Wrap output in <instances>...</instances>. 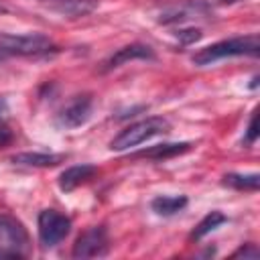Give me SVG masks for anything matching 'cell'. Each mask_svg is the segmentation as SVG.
<instances>
[{
  "instance_id": "6da1fadb",
  "label": "cell",
  "mask_w": 260,
  "mask_h": 260,
  "mask_svg": "<svg viewBox=\"0 0 260 260\" xmlns=\"http://www.w3.org/2000/svg\"><path fill=\"white\" fill-rule=\"evenodd\" d=\"M258 49H260L258 35H244V37H234V39L217 41L213 45L203 47L191 57V61L197 67H205V65H211L219 59H225V57H242V55L256 57Z\"/></svg>"
},
{
  "instance_id": "7a4b0ae2",
  "label": "cell",
  "mask_w": 260,
  "mask_h": 260,
  "mask_svg": "<svg viewBox=\"0 0 260 260\" xmlns=\"http://www.w3.org/2000/svg\"><path fill=\"white\" fill-rule=\"evenodd\" d=\"M171 132V122L162 116H150V118H144L140 122H134L130 126H126L124 130H120L112 142H110V148L112 150H128L132 146H138L154 136H162V134H169Z\"/></svg>"
},
{
  "instance_id": "3957f363",
  "label": "cell",
  "mask_w": 260,
  "mask_h": 260,
  "mask_svg": "<svg viewBox=\"0 0 260 260\" xmlns=\"http://www.w3.org/2000/svg\"><path fill=\"white\" fill-rule=\"evenodd\" d=\"M59 47L41 32L0 35V53L4 57H49Z\"/></svg>"
},
{
  "instance_id": "277c9868",
  "label": "cell",
  "mask_w": 260,
  "mask_h": 260,
  "mask_svg": "<svg viewBox=\"0 0 260 260\" xmlns=\"http://www.w3.org/2000/svg\"><path fill=\"white\" fill-rule=\"evenodd\" d=\"M30 252L26 228L12 215L0 213V258H24Z\"/></svg>"
},
{
  "instance_id": "5b68a950",
  "label": "cell",
  "mask_w": 260,
  "mask_h": 260,
  "mask_svg": "<svg viewBox=\"0 0 260 260\" xmlns=\"http://www.w3.org/2000/svg\"><path fill=\"white\" fill-rule=\"evenodd\" d=\"M39 230V242L43 248H53L59 242H63L71 232V219L69 215L57 211V209H43L37 219Z\"/></svg>"
},
{
  "instance_id": "8992f818",
  "label": "cell",
  "mask_w": 260,
  "mask_h": 260,
  "mask_svg": "<svg viewBox=\"0 0 260 260\" xmlns=\"http://www.w3.org/2000/svg\"><path fill=\"white\" fill-rule=\"evenodd\" d=\"M110 252V238L104 225L87 228L73 244L71 256L73 258H102Z\"/></svg>"
},
{
  "instance_id": "52a82bcc",
  "label": "cell",
  "mask_w": 260,
  "mask_h": 260,
  "mask_svg": "<svg viewBox=\"0 0 260 260\" xmlns=\"http://www.w3.org/2000/svg\"><path fill=\"white\" fill-rule=\"evenodd\" d=\"M91 110H93V98L89 93H81L75 95L57 116L59 126L63 128H79L83 126L89 118H91Z\"/></svg>"
},
{
  "instance_id": "ba28073f",
  "label": "cell",
  "mask_w": 260,
  "mask_h": 260,
  "mask_svg": "<svg viewBox=\"0 0 260 260\" xmlns=\"http://www.w3.org/2000/svg\"><path fill=\"white\" fill-rule=\"evenodd\" d=\"M134 59H154V51L144 45V43H132V45H126L122 49H118L116 53H112L106 61H104V71H112V69H118L120 65L128 63V61H134Z\"/></svg>"
},
{
  "instance_id": "9c48e42d",
  "label": "cell",
  "mask_w": 260,
  "mask_h": 260,
  "mask_svg": "<svg viewBox=\"0 0 260 260\" xmlns=\"http://www.w3.org/2000/svg\"><path fill=\"white\" fill-rule=\"evenodd\" d=\"M98 173V169L93 165H73L69 169H65L61 175H59V189L61 191H73L75 187L87 183L93 175Z\"/></svg>"
},
{
  "instance_id": "30bf717a",
  "label": "cell",
  "mask_w": 260,
  "mask_h": 260,
  "mask_svg": "<svg viewBox=\"0 0 260 260\" xmlns=\"http://www.w3.org/2000/svg\"><path fill=\"white\" fill-rule=\"evenodd\" d=\"M67 156L65 154H53V152H18L14 154L10 160L18 167H39V169H47V167H57L59 162H63Z\"/></svg>"
},
{
  "instance_id": "8fae6325",
  "label": "cell",
  "mask_w": 260,
  "mask_h": 260,
  "mask_svg": "<svg viewBox=\"0 0 260 260\" xmlns=\"http://www.w3.org/2000/svg\"><path fill=\"white\" fill-rule=\"evenodd\" d=\"M189 148H191L189 142H167V144H156V146H150L146 150H140L134 156H138V158H152V160H167V158H173L177 154L187 152Z\"/></svg>"
},
{
  "instance_id": "7c38bea8",
  "label": "cell",
  "mask_w": 260,
  "mask_h": 260,
  "mask_svg": "<svg viewBox=\"0 0 260 260\" xmlns=\"http://www.w3.org/2000/svg\"><path fill=\"white\" fill-rule=\"evenodd\" d=\"M189 199L185 195H156L152 201H150V209L156 213V215H162V217H171L179 211H183L187 207Z\"/></svg>"
},
{
  "instance_id": "4fadbf2b",
  "label": "cell",
  "mask_w": 260,
  "mask_h": 260,
  "mask_svg": "<svg viewBox=\"0 0 260 260\" xmlns=\"http://www.w3.org/2000/svg\"><path fill=\"white\" fill-rule=\"evenodd\" d=\"M98 8V0H61L55 10L63 16H71V18H77V16H85L89 12H93Z\"/></svg>"
},
{
  "instance_id": "5bb4252c",
  "label": "cell",
  "mask_w": 260,
  "mask_h": 260,
  "mask_svg": "<svg viewBox=\"0 0 260 260\" xmlns=\"http://www.w3.org/2000/svg\"><path fill=\"white\" fill-rule=\"evenodd\" d=\"M223 185L238 189V191H258L260 177H258V173H250V175L228 173V175H223Z\"/></svg>"
},
{
  "instance_id": "9a60e30c",
  "label": "cell",
  "mask_w": 260,
  "mask_h": 260,
  "mask_svg": "<svg viewBox=\"0 0 260 260\" xmlns=\"http://www.w3.org/2000/svg\"><path fill=\"white\" fill-rule=\"evenodd\" d=\"M225 221H228V217H225L221 211H209V213L195 225V230L191 232V240H201L203 236L211 234L215 228H219V225L225 223Z\"/></svg>"
},
{
  "instance_id": "2e32d148",
  "label": "cell",
  "mask_w": 260,
  "mask_h": 260,
  "mask_svg": "<svg viewBox=\"0 0 260 260\" xmlns=\"http://www.w3.org/2000/svg\"><path fill=\"white\" fill-rule=\"evenodd\" d=\"M175 37L179 39V43L191 45V43H197V41L203 37V32H201V28H179V30L175 32Z\"/></svg>"
},
{
  "instance_id": "e0dca14e",
  "label": "cell",
  "mask_w": 260,
  "mask_h": 260,
  "mask_svg": "<svg viewBox=\"0 0 260 260\" xmlns=\"http://www.w3.org/2000/svg\"><path fill=\"white\" fill-rule=\"evenodd\" d=\"M256 140H258V128H256V112H254V114L250 116V122H248L246 134H244V144H246V146H252Z\"/></svg>"
},
{
  "instance_id": "ac0fdd59",
  "label": "cell",
  "mask_w": 260,
  "mask_h": 260,
  "mask_svg": "<svg viewBox=\"0 0 260 260\" xmlns=\"http://www.w3.org/2000/svg\"><path fill=\"white\" fill-rule=\"evenodd\" d=\"M258 248L254 246V244H246V246H240L236 252H234V256H244V258H258Z\"/></svg>"
},
{
  "instance_id": "d6986e66",
  "label": "cell",
  "mask_w": 260,
  "mask_h": 260,
  "mask_svg": "<svg viewBox=\"0 0 260 260\" xmlns=\"http://www.w3.org/2000/svg\"><path fill=\"white\" fill-rule=\"evenodd\" d=\"M10 142H12V130L4 122H0V146H6Z\"/></svg>"
},
{
  "instance_id": "ffe728a7",
  "label": "cell",
  "mask_w": 260,
  "mask_h": 260,
  "mask_svg": "<svg viewBox=\"0 0 260 260\" xmlns=\"http://www.w3.org/2000/svg\"><path fill=\"white\" fill-rule=\"evenodd\" d=\"M6 114H8V102L4 98H0V122H4Z\"/></svg>"
},
{
  "instance_id": "44dd1931",
  "label": "cell",
  "mask_w": 260,
  "mask_h": 260,
  "mask_svg": "<svg viewBox=\"0 0 260 260\" xmlns=\"http://www.w3.org/2000/svg\"><path fill=\"white\" fill-rule=\"evenodd\" d=\"M219 4H236V2H240V0H217Z\"/></svg>"
},
{
  "instance_id": "7402d4cb",
  "label": "cell",
  "mask_w": 260,
  "mask_h": 260,
  "mask_svg": "<svg viewBox=\"0 0 260 260\" xmlns=\"http://www.w3.org/2000/svg\"><path fill=\"white\" fill-rule=\"evenodd\" d=\"M0 12H6V6L4 4H0Z\"/></svg>"
},
{
  "instance_id": "603a6c76",
  "label": "cell",
  "mask_w": 260,
  "mask_h": 260,
  "mask_svg": "<svg viewBox=\"0 0 260 260\" xmlns=\"http://www.w3.org/2000/svg\"><path fill=\"white\" fill-rule=\"evenodd\" d=\"M4 59H6V57H4V55H2V53H0V61H4Z\"/></svg>"
}]
</instances>
